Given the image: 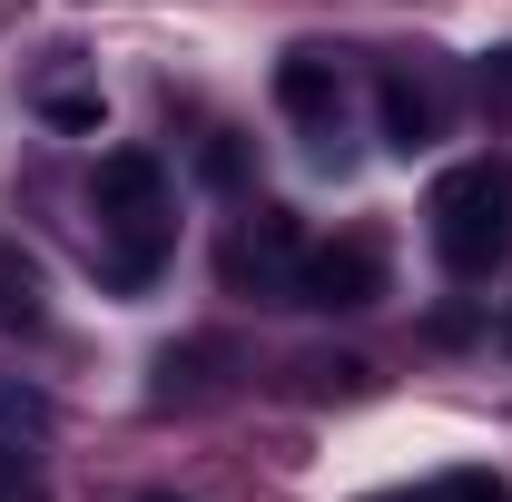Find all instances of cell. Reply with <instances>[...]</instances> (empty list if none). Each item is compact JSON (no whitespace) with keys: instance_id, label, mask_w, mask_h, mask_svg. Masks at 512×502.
<instances>
[{"instance_id":"cell-1","label":"cell","mask_w":512,"mask_h":502,"mask_svg":"<svg viewBox=\"0 0 512 502\" xmlns=\"http://www.w3.org/2000/svg\"><path fill=\"white\" fill-rule=\"evenodd\" d=\"M89 207H99V276H109L119 296H138V286L168 266V237H178V217H168V168H158L148 148H109Z\"/></svg>"},{"instance_id":"cell-2","label":"cell","mask_w":512,"mask_h":502,"mask_svg":"<svg viewBox=\"0 0 512 502\" xmlns=\"http://www.w3.org/2000/svg\"><path fill=\"white\" fill-rule=\"evenodd\" d=\"M434 256L463 286H483V276L512 266V158L444 168V188H434Z\"/></svg>"},{"instance_id":"cell-3","label":"cell","mask_w":512,"mask_h":502,"mask_svg":"<svg viewBox=\"0 0 512 502\" xmlns=\"http://www.w3.org/2000/svg\"><path fill=\"white\" fill-rule=\"evenodd\" d=\"M296 266H306V227L286 207H256L247 227L227 237V256H217V276L237 296H256V306H296Z\"/></svg>"},{"instance_id":"cell-4","label":"cell","mask_w":512,"mask_h":502,"mask_svg":"<svg viewBox=\"0 0 512 502\" xmlns=\"http://www.w3.org/2000/svg\"><path fill=\"white\" fill-rule=\"evenodd\" d=\"M276 109L316 138V158H335V138H345V60L335 50H286L276 60Z\"/></svg>"},{"instance_id":"cell-5","label":"cell","mask_w":512,"mask_h":502,"mask_svg":"<svg viewBox=\"0 0 512 502\" xmlns=\"http://www.w3.org/2000/svg\"><path fill=\"white\" fill-rule=\"evenodd\" d=\"M384 296V256L375 237H335V247H306V266H296V306H375Z\"/></svg>"},{"instance_id":"cell-6","label":"cell","mask_w":512,"mask_h":502,"mask_svg":"<svg viewBox=\"0 0 512 502\" xmlns=\"http://www.w3.org/2000/svg\"><path fill=\"white\" fill-rule=\"evenodd\" d=\"M375 109H384V148H394V158H424V148L444 138V89L414 79V69H384V79H375Z\"/></svg>"},{"instance_id":"cell-7","label":"cell","mask_w":512,"mask_h":502,"mask_svg":"<svg viewBox=\"0 0 512 502\" xmlns=\"http://www.w3.org/2000/svg\"><path fill=\"white\" fill-rule=\"evenodd\" d=\"M0 325H10V335H40V325H50V296H40V266H30L20 247H0Z\"/></svg>"},{"instance_id":"cell-8","label":"cell","mask_w":512,"mask_h":502,"mask_svg":"<svg viewBox=\"0 0 512 502\" xmlns=\"http://www.w3.org/2000/svg\"><path fill=\"white\" fill-rule=\"evenodd\" d=\"M50 434V394L20 375H0V453H30V443Z\"/></svg>"},{"instance_id":"cell-9","label":"cell","mask_w":512,"mask_h":502,"mask_svg":"<svg viewBox=\"0 0 512 502\" xmlns=\"http://www.w3.org/2000/svg\"><path fill=\"white\" fill-rule=\"evenodd\" d=\"M227 355H237L227 335H188V345H168V355H158V394H197L207 365H227Z\"/></svg>"},{"instance_id":"cell-10","label":"cell","mask_w":512,"mask_h":502,"mask_svg":"<svg viewBox=\"0 0 512 502\" xmlns=\"http://www.w3.org/2000/svg\"><path fill=\"white\" fill-rule=\"evenodd\" d=\"M414 502H512V483L483 473V463H453V473H434V483H414Z\"/></svg>"},{"instance_id":"cell-11","label":"cell","mask_w":512,"mask_h":502,"mask_svg":"<svg viewBox=\"0 0 512 502\" xmlns=\"http://www.w3.org/2000/svg\"><path fill=\"white\" fill-rule=\"evenodd\" d=\"M296 375H306V394H365L375 365H365V355H306Z\"/></svg>"},{"instance_id":"cell-12","label":"cell","mask_w":512,"mask_h":502,"mask_svg":"<svg viewBox=\"0 0 512 502\" xmlns=\"http://www.w3.org/2000/svg\"><path fill=\"white\" fill-rule=\"evenodd\" d=\"M40 119L50 128H99V89H40Z\"/></svg>"},{"instance_id":"cell-13","label":"cell","mask_w":512,"mask_h":502,"mask_svg":"<svg viewBox=\"0 0 512 502\" xmlns=\"http://www.w3.org/2000/svg\"><path fill=\"white\" fill-rule=\"evenodd\" d=\"M365 502H414V493H365Z\"/></svg>"},{"instance_id":"cell-14","label":"cell","mask_w":512,"mask_h":502,"mask_svg":"<svg viewBox=\"0 0 512 502\" xmlns=\"http://www.w3.org/2000/svg\"><path fill=\"white\" fill-rule=\"evenodd\" d=\"M148 502H178V493H148Z\"/></svg>"},{"instance_id":"cell-15","label":"cell","mask_w":512,"mask_h":502,"mask_svg":"<svg viewBox=\"0 0 512 502\" xmlns=\"http://www.w3.org/2000/svg\"><path fill=\"white\" fill-rule=\"evenodd\" d=\"M503 345H512V325H503Z\"/></svg>"}]
</instances>
